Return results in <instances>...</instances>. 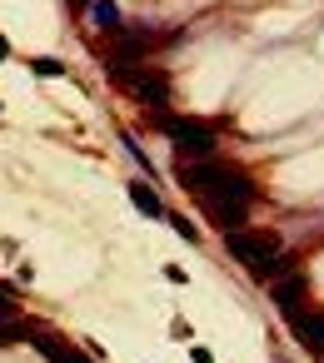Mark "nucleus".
I'll use <instances>...</instances> for the list:
<instances>
[{"instance_id": "13", "label": "nucleus", "mask_w": 324, "mask_h": 363, "mask_svg": "<svg viewBox=\"0 0 324 363\" xmlns=\"http://www.w3.org/2000/svg\"><path fill=\"white\" fill-rule=\"evenodd\" d=\"M0 60H11V45H6V35H0Z\"/></svg>"}, {"instance_id": "2", "label": "nucleus", "mask_w": 324, "mask_h": 363, "mask_svg": "<svg viewBox=\"0 0 324 363\" xmlns=\"http://www.w3.org/2000/svg\"><path fill=\"white\" fill-rule=\"evenodd\" d=\"M225 244H230V254H234L239 264H249L254 274H279V269H284V249H279V239H274V234L230 229V234H225Z\"/></svg>"}, {"instance_id": "3", "label": "nucleus", "mask_w": 324, "mask_h": 363, "mask_svg": "<svg viewBox=\"0 0 324 363\" xmlns=\"http://www.w3.org/2000/svg\"><path fill=\"white\" fill-rule=\"evenodd\" d=\"M155 130H165L180 155H210L215 150V125H205V120H175V115H165Z\"/></svg>"}, {"instance_id": "1", "label": "nucleus", "mask_w": 324, "mask_h": 363, "mask_svg": "<svg viewBox=\"0 0 324 363\" xmlns=\"http://www.w3.org/2000/svg\"><path fill=\"white\" fill-rule=\"evenodd\" d=\"M180 184L205 199L210 219H215L225 234L239 229L244 214H249V204H254L249 174H239V169H230V164H215V160H205V164H180Z\"/></svg>"}, {"instance_id": "6", "label": "nucleus", "mask_w": 324, "mask_h": 363, "mask_svg": "<svg viewBox=\"0 0 324 363\" xmlns=\"http://www.w3.org/2000/svg\"><path fill=\"white\" fill-rule=\"evenodd\" d=\"M289 323H294V333H299L314 353H324V308H299Z\"/></svg>"}, {"instance_id": "12", "label": "nucleus", "mask_w": 324, "mask_h": 363, "mask_svg": "<svg viewBox=\"0 0 324 363\" xmlns=\"http://www.w3.org/2000/svg\"><path fill=\"white\" fill-rule=\"evenodd\" d=\"M190 363H215V353H210L205 343H195V348H190Z\"/></svg>"}, {"instance_id": "7", "label": "nucleus", "mask_w": 324, "mask_h": 363, "mask_svg": "<svg viewBox=\"0 0 324 363\" xmlns=\"http://www.w3.org/2000/svg\"><path fill=\"white\" fill-rule=\"evenodd\" d=\"M130 199H135V209H140L145 219H165V214H170V209L160 204V194H155L145 179H135V184H130Z\"/></svg>"}, {"instance_id": "9", "label": "nucleus", "mask_w": 324, "mask_h": 363, "mask_svg": "<svg viewBox=\"0 0 324 363\" xmlns=\"http://www.w3.org/2000/svg\"><path fill=\"white\" fill-rule=\"evenodd\" d=\"M31 70H36V75H50V80H60V75H65V65H60L55 55H36V60H31Z\"/></svg>"}, {"instance_id": "11", "label": "nucleus", "mask_w": 324, "mask_h": 363, "mask_svg": "<svg viewBox=\"0 0 324 363\" xmlns=\"http://www.w3.org/2000/svg\"><path fill=\"white\" fill-rule=\"evenodd\" d=\"M165 219H170V224H175V229H180V239H195V224H190V219H185V214H175V209H170V214H165Z\"/></svg>"}, {"instance_id": "14", "label": "nucleus", "mask_w": 324, "mask_h": 363, "mask_svg": "<svg viewBox=\"0 0 324 363\" xmlns=\"http://www.w3.org/2000/svg\"><path fill=\"white\" fill-rule=\"evenodd\" d=\"M70 6H75V11H80V6H85V0H70Z\"/></svg>"}, {"instance_id": "5", "label": "nucleus", "mask_w": 324, "mask_h": 363, "mask_svg": "<svg viewBox=\"0 0 324 363\" xmlns=\"http://www.w3.org/2000/svg\"><path fill=\"white\" fill-rule=\"evenodd\" d=\"M269 298L279 303V313H284V318H294V313L304 308V279H299V274H284V279H274Z\"/></svg>"}, {"instance_id": "10", "label": "nucleus", "mask_w": 324, "mask_h": 363, "mask_svg": "<svg viewBox=\"0 0 324 363\" xmlns=\"http://www.w3.org/2000/svg\"><path fill=\"white\" fill-rule=\"evenodd\" d=\"M120 145H125V150H130V160H135V164H140V169H145V174H150V179H155V164H150V160H145V150H140V145H135V135H120Z\"/></svg>"}, {"instance_id": "8", "label": "nucleus", "mask_w": 324, "mask_h": 363, "mask_svg": "<svg viewBox=\"0 0 324 363\" xmlns=\"http://www.w3.org/2000/svg\"><path fill=\"white\" fill-rule=\"evenodd\" d=\"M90 16L100 30H120V11H115V0H90Z\"/></svg>"}, {"instance_id": "4", "label": "nucleus", "mask_w": 324, "mask_h": 363, "mask_svg": "<svg viewBox=\"0 0 324 363\" xmlns=\"http://www.w3.org/2000/svg\"><path fill=\"white\" fill-rule=\"evenodd\" d=\"M120 80H130V90L145 100V105H165L170 100V80L165 70H150V65H110Z\"/></svg>"}]
</instances>
